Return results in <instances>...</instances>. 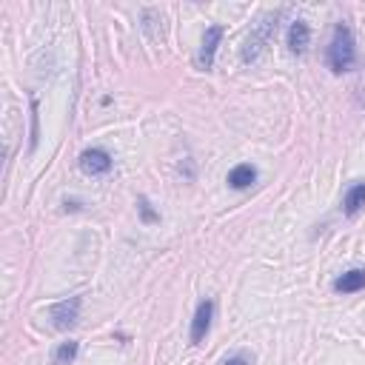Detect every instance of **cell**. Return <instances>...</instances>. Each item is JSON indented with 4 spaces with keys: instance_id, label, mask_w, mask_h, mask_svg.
Instances as JSON below:
<instances>
[{
    "instance_id": "obj_3",
    "label": "cell",
    "mask_w": 365,
    "mask_h": 365,
    "mask_svg": "<svg viewBox=\"0 0 365 365\" xmlns=\"http://www.w3.org/2000/svg\"><path fill=\"white\" fill-rule=\"evenodd\" d=\"M80 308H83V300L80 297H69V300H60L49 308V319L58 331H69L72 326H77L80 319Z\"/></svg>"
},
{
    "instance_id": "obj_9",
    "label": "cell",
    "mask_w": 365,
    "mask_h": 365,
    "mask_svg": "<svg viewBox=\"0 0 365 365\" xmlns=\"http://www.w3.org/2000/svg\"><path fill=\"white\" fill-rule=\"evenodd\" d=\"M308 43H311V29L303 20H294L291 29H288V49L294 55H303L308 49Z\"/></svg>"
},
{
    "instance_id": "obj_15",
    "label": "cell",
    "mask_w": 365,
    "mask_h": 365,
    "mask_svg": "<svg viewBox=\"0 0 365 365\" xmlns=\"http://www.w3.org/2000/svg\"><path fill=\"white\" fill-rule=\"evenodd\" d=\"M32 109H34V114H32V149L37 146V100H32Z\"/></svg>"
},
{
    "instance_id": "obj_8",
    "label": "cell",
    "mask_w": 365,
    "mask_h": 365,
    "mask_svg": "<svg viewBox=\"0 0 365 365\" xmlns=\"http://www.w3.org/2000/svg\"><path fill=\"white\" fill-rule=\"evenodd\" d=\"M359 288H365V268H351L343 277L334 280V291H340V294H354Z\"/></svg>"
},
{
    "instance_id": "obj_1",
    "label": "cell",
    "mask_w": 365,
    "mask_h": 365,
    "mask_svg": "<svg viewBox=\"0 0 365 365\" xmlns=\"http://www.w3.org/2000/svg\"><path fill=\"white\" fill-rule=\"evenodd\" d=\"M326 60H328L331 72H337V74L348 72L357 63V43H354V34L345 23L334 26V34H331L328 49H326Z\"/></svg>"
},
{
    "instance_id": "obj_12",
    "label": "cell",
    "mask_w": 365,
    "mask_h": 365,
    "mask_svg": "<svg viewBox=\"0 0 365 365\" xmlns=\"http://www.w3.org/2000/svg\"><path fill=\"white\" fill-rule=\"evenodd\" d=\"M77 348H80V345H77L74 340L60 343V345H58V351H55V359H52V362H55V365H72V362H74V357H77Z\"/></svg>"
},
{
    "instance_id": "obj_2",
    "label": "cell",
    "mask_w": 365,
    "mask_h": 365,
    "mask_svg": "<svg viewBox=\"0 0 365 365\" xmlns=\"http://www.w3.org/2000/svg\"><path fill=\"white\" fill-rule=\"evenodd\" d=\"M280 15L283 12H271V15H265V18H260V23L251 29V34L246 37V43H243V63H254V60H260V55L265 52V46L271 43V37L277 34V20H280Z\"/></svg>"
},
{
    "instance_id": "obj_7",
    "label": "cell",
    "mask_w": 365,
    "mask_h": 365,
    "mask_svg": "<svg viewBox=\"0 0 365 365\" xmlns=\"http://www.w3.org/2000/svg\"><path fill=\"white\" fill-rule=\"evenodd\" d=\"M143 32L152 43L166 40V18H163L160 9H143Z\"/></svg>"
},
{
    "instance_id": "obj_10",
    "label": "cell",
    "mask_w": 365,
    "mask_h": 365,
    "mask_svg": "<svg viewBox=\"0 0 365 365\" xmlns=\"http://www.w3.org/2000/svg\"><path fill=\"white\" fill-rule=\"evenodd\" d=\"M254 180H257V168H254V166H248V163L234 166L232 171H228V186L237 189V192H243V189L254 186Z\"/></svg>"
},
{
    "instance_id": "obj_11",
    "label": "cell",
    "mask_w": 365,
    "mask_h": 365,
    "mask_svg": "<svg viewBox=\"0 0 365 365\" xmlns=\"http://www.w3.org/2000/svg\"><path fill=\"white\" fill-rule=\"evenodd\" d=\"M362 206H365V182H354V186L345 192V197H343V211L348 217H354V214L362 211Z\"/></svg>"
},
{
    "instance_id": "obj_6",
    "label": "cell",
    "mask_w": 365,
    "mask_h": 365,
    "mask_svg": "<svg viewBox=\"0 0 365 365\" xmlns=\"http://www.w3.org/2000/svg\"><path fill=\"white\" fill-rule=\"evenodd\" d=\"M223 40V26H208L200 43V52H197V66L200 69H211L214 66V55H217V46Z\"/></svg>"
},
{
    "instance_id": "obj_13",
    "label": "cell",
    "mask_w": 365,
    "mask_h": 365,
    "mask_svg": "<svg viewBox=\"0 0 365 365\" xmlns=\"http://www.w3.org/2000/svg\"><path fill=\"white\" fill-rule=\"evenodd\" d=\"M223 365H254V354H248V351H237V354H232L228 359H223Z\"/></svg>"
},
{
    "instance_id": "obj_14",
    "label": "cell",
    "mask_w": 365,
    "mask_h": 365,
    "mask_svg": "<svg viewBox=\"0 0 365 365\" xmlns=\"http://www.w3.org/2000/svg\"><path fill=\"white\" fill-rule=\"evenodd\" d=\"M140 217H143L146 223H157V220H160V214L152 208V203H149L146 197H140Z\"/></svg>"
},
{
    "instance_id": "obj_5",
    "label": "cell",
    "mask_w": 365,
    "mask_h": 365,
    "mask_svg": "<svg viewBox=\"0 0 365 365\" xmlns=\"http://www.w3.org/2000/svg\"><path fill=\"white\" fill-rule=\"evenodd\" d=\"M80 168H83L88 177L109 174V171H112V154L103 152V149H88V152L80 154Z\"/></svg>"
},
{
    "instance_id": "obj_4",
    "label": "cell",
    "mask_w": 365,
    "mask_h": 365,
    "mask_svg": "<svg viewBox=\"0 0 365 365\" xmlns=\"http://www.w3.org/2000/svg\"><path fill=\"white\" fill-rule=\"evenodd\" d=\"M211 319H214V303L211 300H203L194 311V319H192V345H200L206 337H208V328H211Z\"/></svg>"
}]
</instances>
